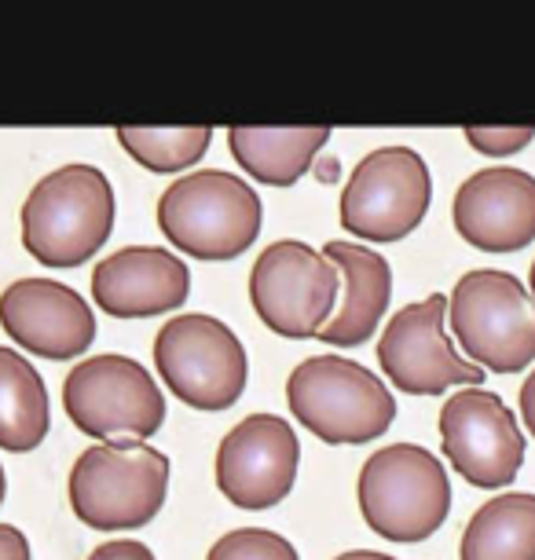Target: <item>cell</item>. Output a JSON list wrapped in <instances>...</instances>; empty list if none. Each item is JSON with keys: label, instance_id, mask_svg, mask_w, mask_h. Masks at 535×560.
<instances>
[{"label": "cell", "instance_id": "obj_20", "mask_svg": "<svg viewBox=\"0 0 535 560\" xmlns=\"http://www.w3.org/2000/svg\"><path fill=\"white\" fill-rule=\"evenodd\" d=\"M48 436V388L34 363L0 345V447L26 454Z\"/></svg>", "mask_w": 535, "mask_h": 560}, {"label": "cell", "instance_id": "obj_27", "mask_svg": "<svg viewBox=\"0 0 535 560\" xmlns=\"http://www.w3.org/2000/svg\"><path fill=\"white\" fill-rule=\"evenodd\" d=\"M334 560H396L389 553H377V549H349V553L334 557Z\"/></svg>", "mask_w": 535, "mask_h": 560}, {"label": "cell", "instance_id": "obj_22", "mask_svg": "<svg viewBox=\"0 0 535 560\" xmlns=\"http://www.w3.org/2000/svg\"><path fill=\"white\" fill-rule=\"evenodd\" d=\"M206 560H301L290 538H282L268 527H239L220 535Z\"/></svg>", "mask_w": 535, "mask_h": 560}, {"label": "cell", "instance_id": "obj_8", "mask_svg": "<svg viewBox=\"0 0 535 560\" xmlns=\"http://www.w3.org/2000/svg\"><path fill=\"white\" fill-rule=\"evenodd\" d=\"M165 388L195 410H228L246 393L249 359L239 334L213 315H176L154 337Z\"/></svg>", "mask_w": 535, "mask_h": 560}, {"label": "cell", "instance_id": "obj_29", "mask_svg": "<svg viewBox=\"0 0 535 560\" xmlns=\"http://www.w3.org/2000/svg\"><path fill=\"white\" fill-rule=\"evenodd\" d=\"M528 282H532V298H535V260H532V275H528Z\"/></svg>", "mask_w": 535, "mask_h": 560}, {"label": "cell", "instance_id": "obj_2", "mask_svg": "<svg viewBox=\"0 0 535 560\" xmlns=\"http://www.w3.org/2000/svg\"><path fill=\"white\" fill-rule=\"evenodd\" d=\"M170 491V458L143 440H111L81 451L67 494L92 532H136L151 524Z\"/></svg>", "mask_w": 535, "mask_h": 560}, {"label": "cell", "instance_id": "obj_3", "mask_svg": "<svg viewBox=\"0 0 535 560\" xmlns=\"http://www.w3.org/2000/svg\"><path fill=\"white\" fill-rule=\"evenodd\" d=\"M356 499L374 535L389 542H422L447 521L451 480L433 451L418 443H393L363 462Z\"/></svg>", "mask_w": 535, "mask_h": 560}, {"label": "cell", "instance_id": "obj_21", "mask_svg": "<svg viewBox=\"0 0 535 560\" xmlns=\"http://www.w3.org/2000/svg\"><path fill=\"white\" fill-rule=\"evenodd\" d=\"M118 143L132 162L159 176L191 168L198 158L213 143V129L198 125V129H118Z\"/></svg>", "mask_w": 535, "mask_h": 560}, {"label": "cell", "instance_id": "obj_1", "mask_svg": "<svg viewBox=\"0 0 535 560\" xmlns=\"http://www.w3.org/2000/svg\"><path fill=\"white\" fill-rule=\"evenodd\" d=\"M114 231V187L103 168L73 162L48 173L23 202V246L45 268H81Z\"/></svg>", "mask_w": 535, "mask_h": 560}, {"label": "cell", "instance_id": "obj_10", "mask_svg": "<svg viewBox=\"0 0 535 560\" xmlns=\"http://www.w3.org/2000/svg\"><path fill=\"white\" fill-rule=\"evenodd\" d=\"M426 158L411 147H382L371 151L341 191V228L360 242H400L422 224L429 213Z\"/></svg>", "mask_w": 535, "mask_h": 560}, {"label": "cell", "instance_id": "obj_19", "mask_svg": "<svg viewBox=\"0 0 535 560\" xmlns=\"http://www.w3.org/2000/svg\"><path fill=\"white\" fill-rule=\"evenodd\" d=\"M463 560H535V494L510 491L469 516Z\"/></svg>", "mask_w": 535, "mask_h": 560}, {"label": "cell", "instance_id": "obj_15", "mask_svg": "<svg viewBox=\"0 0 535 560\" xmlns=\"http://www.w3.org/2000/svg\"><path fill=\"white\" fill-rule=\"evenodd\" d=\"M455 231L485 253H517L535 242V176L513 165L480 168L455 191Z\"/></svg>", "mask_w": 535, "mask_h": 560}, {"label": "cell", "instance_id": "obj_24", "mask_svg": "<svg viewBox=\"0 0 535 560\" xmlns=\"http://www.w3.org/2000/svg\"><path fill=\"white\" fill-rule=\"evenodd\" d=\"M89 560H154V553L140 538H111V542L92 549Z\"/></svg>", "mask_w": 535, "mask_h": 560}, {"label": "cell", "instance_id": "obj_5", "mask_svg": "<svg viewBox=\"0 0 535 560\" xmlns=\"http://www.w3.org/2000/svg\"><path fill=\"white\" fill-rule=\"evenodd\" d=\"M293 418L323 443H374L396 418V399L377 374L341 355H312L287 382Z\"/></svg>", "mask_w": 535, "mask_h": 560}, {"label": "cell", "instance_id": "obj_14", "mask_svg": "<svg viewBox=\"0 0 535 560\" xmlns=\"http://www.w3.org/2000/svg\"><path fill=\"white\" fill-rule=\"evenodd\" d=\"M0 326L15 345L51 363L81 359L96 341V315L56 279H19L0 293Z\"/></svg>", "mask_w": 535, "mask_h": 560}, {"label": "cell", "instance_id": "obj_18", "mask_svg": "<svg viewBox=\"0 0 535 560\" xmlns=\"http://www.w3.org/2000/svg\"><path fill=\"white\" fill-rule=\"evenodd\" d=\"M327 143H330V129H232L228 132L232 158L257 179V184H268V187L298 184Z\"/></svg>", "mask_w": 535, "mask_h": 560}, {"label": "cell", "instance_id": "obj_25", "mask_svg": "<svg viewBox=\"0 0 535 560\" xmlns=\"http://www.w3.org/2000/svg\"><path fill=\"white\" fill-rule=\"evenodd\" d=\"M0 560H34L26 535L12 524H0Z\"/></svg>", "mask_w": 535, "mask_h": 560}, {"label": "cell", "instance_id": "obj_6", "mask_svg": "<svg viewBox=\"0 0 535 560\" xmlns=\"http://www.w3.org/2000/svg\"><path fill=\"white\" fill-rule=\"evenodd\" d=\"M447 323L480 370L517 374L535 359V301L510 271H466L447 298Z\"/></svg>", "mask_w": 535, "mask_h": 560}, {"label": "cell", "instance_id": "obj_13", "mask_svg": "<svg viewBox=\"0 0 535 560\" xmlns=\"http://www.w3.org/2000/svg\"><path fill=\"white\" fill-rule=\"evenodd\" d=\"M301 465L298 432L287 418L249 415L220 440L217 488L239 510H271L293 491Z\"/></svg>", "mask_w": 535, "mask_h": 560}, {"label": "cell", "instance_id": "obj_23", "mask_svg": "<svg viewBox=\"0 0 535 560\" xmlns=\"http://www.w3.org/2000/svg\"><path fill=\"white\" fill-rule=\"evenodd\" d=\"M535 140V129H466V143L485 158L521 154Z\"/></svg>", "mask_w": 535, "mask_h": 560}, {"label": "cell", "instance_id": "obj_11", "mask_svg": "<svg viewBox=\"0 0 535 560\" xmlns=\"http://www.w3.org/2000/svg\"><path fill=\"white\" fill-rule=\"evenodd\" d=\"M444 293L407 304L385 323L377 363L407 396H440L444 388H485V370L463 359L444 334Z\"/></svg>", "mask_w": 535, "mask_h": 560}, {"label": "cell", "instance_id": "obj_26", "mask_svg": "<svg viewBox=\"0 0 535 560\" xmlns=\"http://www.w3.org/2000/svg\"><path fill=\"white\" fill-rule=\"evenodd\" d=\"M521 418H524V425H528L532 440H535V370L528 374V382L521 385Z\"/></svg>", "mask_w": 535, "mask_h": 560}, {"label": "cell", "instance_id": "obj_4", "mask_svg": "<svg viewBox=\"0 0 535 560\" xmlns=\"http://www.w3.org/2000/svg\"><path fill=\"white\" fill-rule=\"evenodd\" d=\"M159 228L195 260H235L260 235V198L224 168L181 176L159 198Z\"/></svg>", "mask_w": 535, "mask_h": 560}, {"label": "cell", "instance_id": "obj_17", "mask_svg": "<svg viewBox=\"0 0 535 560\" xmlns=\"http://www.w3.org/2000/svg\"><path fill=\"white\" fill-rule=\"evenodd\" d=\"M323 257L341 275V301L338 312L330 315V323L319 330V341H327L334 348H352L371 341L393 298L389 260L377 249L363 246V242H327Z\"/></svg>", "mask_w": 535, "mask_h": 560}, {"label": "cell", "instance_id": "obj_7", "mask_svg": "<svg viewBox=\"0 0 535 560\" xmlns=\"http://www.w3.org/2000/svg\"><path fill=\"white\" fill-rule=\"evenodd\" d=\"M62 407L73 425L100 443H147L165 421V396L151 370L118 352L73 363L62 382Z\"/></svg>", "mask_w": 535, "mask_h": 560}, {"label": "cell", "instance_id": "obj_28", "mask_svg": "<svg viewBox=\"0 0 535 560\" xmlns=\"http://www.w3.org/2000/svg\"><path fill=\"white\" fill-rule=\"evenodd\" d=\"M4 494H8V477H4V469H0V505H4Z\"/></svg>", "mask_w": 535, "mask_h": 560}, {"label": "cell", "instance_id": "obj_9", "mask_svg": "<svg viewBox=\"0 0 535 560\" xmlns=\"http://www.w3.org/2000/svg\"><path fill=\"white\" fill-rule=\"evenodd\" d=\"M249 301L271 334L304 341L319 337L338 312L341 275L309 242L279 238L260 253L249 271Z\"/></svg>", "mask_w": 535, "mask_h": 560}, {"label": "cell", "instance_id": "obj_16", "mask_svg": "<svg viewBox=\"0 0 535 560\" xmlns=\"http://www.w3.org/2000/svg\"><path fill=\"white\" fill-rule=\"evenodd\" d=\"M191 271L162 246H125L92 268V301L114 319H151L181 308Z\"/></svg>", "mask_w": 535, "mask_h": 560}, {"label": "cell", "instance_id": "obj_12", "mask_svg": "<svg viewBox=\"0 0 535 560\" xmlns=\"http://www.w3.org/2000/svg\"><path fill=\"white\" fill-rule=\"evenodd\" d=\"M440 443L466 483L485 491L507 488L524 465V432L502 396L488 388H458L440 410Z\"/></svg>", "mask_w": 535, "mask_h": 560}]
</instances>
